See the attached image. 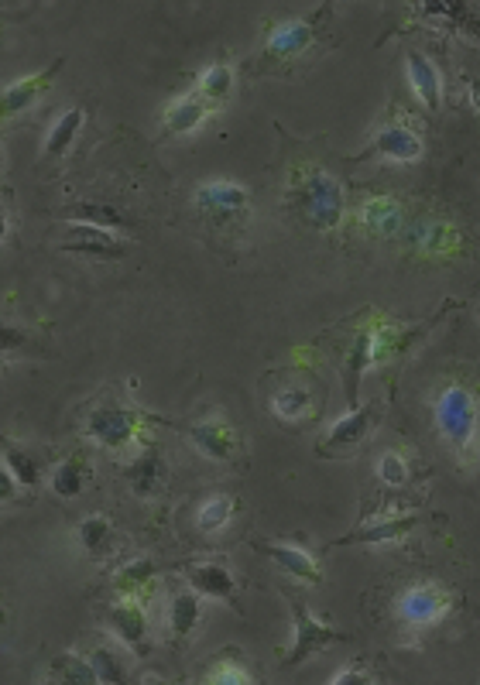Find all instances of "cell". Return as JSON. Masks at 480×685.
<instances>
[{
	"label": "cell",
	"instance_id": "1",
	"mask_svg": "<svg viewBox=\"0 0 480 685\" xmlns=\"http://www.w3.org/2000/svg\"><path fill=\"white\" fill-rule=\"evenodd\" d=\"M295 206L309 227L333 230L343 220V189L323 168H306L295 182Z\"/></svg>",
	"mask_w": 480,
	"mask_h": 685
},
{
	"label": "cell",
	"instance_id": "2",
	"mask_svg": "<svg viewBox=\"0 0 480 685\" xmlns=\"http://www.w3.org/2000/svg\"><path fill=\"white\" fill-rule=\"evenodd\" d=\"M326 18H330V7H319V11L309 14V18L278 24V28L271 31L268 48H264L261 62H264V66H275V69L292 66L299 55H306L309 48H316V42L323 38Z\"/></svg>",
	"mask_w": 480,
	"mask_h": 685
},
{
	"label": "cell",
	"instance_id": "3",
	"mask_svg": "<svg viewBox=\"0 0 480 685\" xmlns=\"http://www.w3.org/2000/svg\"><path fill=\"white\" fill-rule=\"evenodd\" d=\"M436 425L443 439L456 449H467L477 432V405L470 391L463 388H446L436 398Z\"/></svg>",
	"mask_w": 480,
	"mask_h": 685
},
{
	"label": "cell",
	"instance_id": "4",
	"mask_svg": "<svg viewBox=\"0 0 480 685\" xmlns=\"http://www.w3.org/2000/svg\"><path fill=\"white\" fill-rule=\"evenodd\" d=\"M381 405H367V408H354L347 418H340L336 425H330V432L319 439V456L326 459H340V456H354L364 439L378 429L381 422Z\"/></svg>",
	"mask_w": 480,
	"mask_h": 685
},
{
	"label": "cell",
	"instance_id": "5",
	"mask_svg": "<svg viewBox=\"0 0 480 685\" xmlns=\"http://www.w3.org/2000/svg\"><path fill=\"white\" fill-rule=\"evenodd\" d=\"M453 607V596L446 586L439 583H415L408 586V590L398 596L395 603V614L402 624H412V627H429L436 624V620L446 617V610Z\"/></svg>",
	"mask_w": 480,
	"mask_h": 685
},
{
	"label": "cell",
	"instance_id": "6",
	"mask_svg": "<svg viewBox=\"0 0 480 685\" xmlns=\"http://www.w3.org/2000/svg\"><path fill=\"white\" fill-rule=\"evenodd\" d=\"M292 610H295V648L285 655L288 665H302L306 658L316 655V651H326L330 644L347 641L343 631H333V627H326L323 620L312 617L309 607L299 600V596H292Z\"/></svg>",
	"mask_w": 480,
	"mask_h": 685
},
{
	"label": "cell",
	"instance_id": "7",
	"mask_svg": "<svg viewBox=\"0 0 480 685\" xmlns=\"http://www.w3.org/2000/svg\"><path fill=\"white\" fill-rule=\"evenodd\" d=\"M86 432H90L103 449H124L127 442L134 439V432H138V418H134L124 405H117V401H103V405H96L90 411Z\"/></svg>",
	"mask_w": 480,
	"mask_h": 685
},
{
	"label": "cell",
	"instance_id": "8",
	"mask_svg": "<svg viewBox=\"0 0 480 685\" xmlns=\"http://www.w3.org/2000/svg\"><path fill=\"white\" fill-rule=\"evenodd\" d=\"M247 203H251V196L237 182H206L196 192V206L213 220H234V216L244 213Z\"/></svg>",
	"mask_w": 480,
	"mask_h": 685
},
{
	"label": "cell",
	"instance_id": "9",
	"mask_svg": "<svg viewBox=\"0 0 480 685\" xmlns=\"http://www.w3.org/2000/svg\"><path fill=\"white\" fill-rule=\"evenodd\" d=\"M69 237L62 240L66 254H83V257H120L124 244L114 237V230L93 227V223H72L66 230Z\"/></svg>",
	"mask_w": 480,
	"mask_h": 685
},
{
	"label": "cell",
	"instance_id": "10",
	"mask_svg": "<svg viewBox=\"0 0 480 685\" xmlns=\"http://www.w3.org/2000/svg\"><path fill=\"white\" fill-rule=\"evenodd\" d=\"M422 525L419 514H395V518L374 521V525L354 531V535H343L336 545H388V542H402Z\"/></svg>",
	"mask_w": 480,
	"mask_h": 685
},
{
	"label": "cell",
	"instance_id": "11",
	"mask_svg": "<svg viewBox=\"0 0 480 685\" xmlns=\"http://www.w3.org/2000/svg\"><path fill=\"white\" fill-rule=\"evenodd\" d=\"M107 620L114 627V634L134 655H148V620H144L138 603H117V607L107 610Z\"/></svg>",
	"mask_w": 480,
	"mask_h": 685
},
{
	"label": "cell",
	"instance_id": "12",
	"mask_svg": "<svg viewBox=\"0 0 480 685\" xmlns=\"http://www.w3.org/2000/svg\"><path fill=\"white\" fill-rule=\"evenodd\" d=\"M367 151H374V155H381V158H391V161H419L426 148H422V137L415 134L412 127L395 124V127H384Z\"/></svg>",
	"mask_w": 480,
	"mask_h": 685
},
{
	"label": "cell",
	"instance_id": "13",
	"mask_svg": "<svg viewBox=\"0 0 480 685\" xmlns=\"http://www.w3.org/2000/svg\"><path fill=\"white\" fill-rule=\"evenodd\" d=\"M316 408H319L316 391L306 388V384H299V381L285 384V388L275 391V398H271V411H275V418L278 422H288V425L306 422Z\"/></svg>",
	"mask_w": 480,
	"mask_h": 685
},
{
	"label": "cell",
	"instance_id": "14",
	"mask_svg": "<svg viewBox=\"0 0 480 685\" xmlns=\"http://www.w3.org/2000/svg\"><path fill=\"white\" fill-rule=\"evenodd\" d=\"M189 439L196 442L199 453H206L210 459H220V463H230L237 456V435L230 429H223L220 422H196L189 425Z\"/></svg>",
	"mask_w": 480,
	"mask_h": 685
},
{
	"label": "cell",
	"instance_id": "15",
	"mask_svg": "<svg viewBox=\"0 0 480 685\" xmlns=\"http://www.w3.org/2000/svg\"><path fill=\"white\" fill-rule=\"evenodd\" d=\"M186 579H189L192 590H196L199 596H213V600H227V603L237 600V579L230 576L223 566H216V562H206V566H189Z\"/></svg>",
	"mask_w": 480,
	"mask_h": 685
},
{
	"label": "cell",
	"instance_id": "16",
	"mask_svg": "<svg viewBox=\"0 0 480 685\" xmlns=\"http://www.w3.org/2000/svg\"><path fill=\"white\" fill-rule=\"evenodd\" d=\"M258 548L278 569H285L288 576H299V579H306V583H319V579H323V572H319V566L312 562V555L302 552V548L278 545V542H258Z\"/></svg>",
	"mask_w": 480,
	"mask_h": 685
},
{
	"label": "cell",
	"instance_id": "17",
	"mask_svg": "<svg viewBox=\"0 0 480 685\" xmlns=\"http://www.w3.org/2000/svg\"><path fill=\"white\" fill-rule=\"evenodd\" d=\"M374 353H378V333H371V329H364V333L357 336L354 346H350L347 353V401L357 408V388H360V374H364L367 367H371Z\"/></svg>",
	"mask_w": 480,
	"mask_h": 685
},
{
	"label": "cell",
	"instance_id": "18",
	"mask_svg": "<svg viewBox=\"0 0 480 685\" xmlns=\"http://www.w3.org/2000/svg\"><path fill=\"white\" fill-rule=\"evenodd\" d=\"M408 79H412L419 100L426 103L429 110L439 107V72L432 69V62L422 52H408Z\"/></svg>",
	"mask_w": 480,
	"mask_h": 685
},
{
	"label": "cell",
	"instance_id": "19",
	"mask_svg": "<svg viewBox=\"0 0 480 685\" xmlns=\"http://www.w3.org/2000/svg\"><path fill=\"white\" fill-rule=\"evenodd\" d=\"M62 62H55L52 69H45L42 76H31V79H24V83H14V86H7L4 90V117H11V114H21L24 107H28L35 96H42V90L48 83H52V76L59 72Z\"/></svg>",
	"mask_w": 480,
	"mask_h": 685
},
{
	"label": "cell",
	"instance_id": "20",
	"mask_svg": "<svg viewBox=\"0 0 480 685\" xmlns=\"http://www.w3.org/2000/svg\"><path fill=\"white\" fill-rule=\"evenodd\" d=\"M83 120H86V114L79 107L66 110V114L55 120L52 131H48V141H45V155L48 158L66 155V151L72 148V141H76V134L83 131Z\"/></svg>",
	"mask_w": 480,
	"mask_h": 685
},
{
	"label": "cell",
	"instance_id": "21",
	"mask_svg": "<svg viewBox=\"0 0 480 685\" xmlns=\"http://www.w3.org/2000/svg\"><path fill=\"white\" fill-rule=\"evenodd\" d=\"M360 220H364V227L371 233L388 237V233L402 230V206H398L395 199H371V203L364 206V213H360Z\"/></svg>",
	"mask_w": 480,
	"mask_h": 685
},
{
	"label": "cell",
	"instance_id": "22",
	"mask_svg": "<svg viewBox=\"0 0 480 685\" xmlns=\"http://www.w3.org/2000/svg\"><path fill=\"white\" fill-rule=\"evenodd\" d=\"M69 216H72V220H79V223H93V227H103V230H120V227H127V223H131V220H127L124 209L100 206V203H72Z\"/></svg>",
	"mask_w": 480,
	"mask_h": 685
},
{
	"label": "cell",
	"instance_id": "23",
	"mask_svg": "<svg viewBox=\"0 0 480 685\" xmlns=\"http://www.w3.org/2000/svg\"><path fill=\"white\" fill-rule=\"evenodd\" d=\"M203 117H206V100H203V96H186V100H179V103H172V107H168L165 127L172 134H186L196 124H203Z\"/></svg>",
	"mask_w": 480,
	"mask_h": 685
},
{
	"label": "cell",
	"instance_id": "24",
	"mask_svg": "<svg viewBox=\"0 0 480 685\" xmlns=\"http://www.w3.org/2000/svg\"><path fill=\"white\" fill-rule=\"evenodd\" d=\"M127 480H131V487L138 490L141 497L151 494V490L158 487V480H162V456H158L155 449L141 453L131 466H127Z\"/></svg>",
	"mask_w": 480,
	"mask_h": 685
},
{
	"label": "cell",
	"instance_id": "25",
	"mask_svg": "<svg viewBox=\"0 0 480 685\" xmlns=\"http://www.w3.org/2000/svg\"><path fill=\"white\" fill-rule=\"evenodd\" d=\"M168 624H172L175 638H189L192 627L199 624V596L196 593H179L168 603Z\"/></svg>",
	"mask_w": 480,
	"mask_h": 685
},
{
	"label": "cell",
	"instance_id": "26",
	"mask_svg": "<svg viewBox=\"0 0 480 685\" xmlns=\"http://www.w3.org/2000/svg\"><path fill=\"white\" fill-rule=\"evenodd\" d=\"M48 672H52V679L72 682V685H93V682H100V675H96L93 662H83L79 655H62V658H55Z\"/></svg>",
	"mask_w": 480,
	"mask_h": 685
},
{
	"label": "cell",
	"instance_id": "27",
	"mask_svg": "<svg viewBox=\"0 0 480 685\" xmlns=\"http://www.w3.org/2000/svg\"><path fill=\"white\" fill-rule=\"evenodd\" d=\"M415 244L426 254H450L456 247V230L450 223H426V227L415 230Z\"/></svg>",
	"mask_w": 480,
	"mask_h": 685
},
{
	"label": "cell",
	"instance_id": "28",
	"mask_svg": "<svg viewBox=\"0 0 480 685\" xmlns=\"http://www.w3.org/2000/svg\"><path fill=\"white\" fill-rule=\"evenodd\" d=\"M4 470H11V477L24 483V487H31L38 477H42V459L24 453V449H4Z\"/></svg>",
	"mask_w": 480,
	"mask_h": 685
},
{
	"label": "cell",
	"instance_id": "29",
	"mask_svg": "<svg viewBox=\"0 0 480 685\" xmlns=\"http://www.w3.org/2000/svg\"><path fill=\"white\" fill-rule=\"evenodd\" d=\"M230 518H234V501L230 497H210V501L203 504V511H199V531H206V535H213V531H223L230 525Z\"/></svg>",
	"mask_w": 480,
	"mask_h": 685
},
{
	"label": "cell",
	"instance_id": "30",
	"mask_svg": "<svg viewBox=\"0 0 480 685\" xmlns=\"http://www.w3.org/2000/svg\"><path fill=\"white\" fill-rule=\"evenodd\" d=\"M234 93V69L227 66H210L203 72V79H199V96H206V100H227V96Z\"/></svg>",
	"mask_w": 480,
	"mask_h": 685
},
{
	"label": "cell",
	"instance_id": "31",
	"mask_svg": "<svg viewBox=\"0 0 480 685\" xmlns=\"http://www.w3.org/2000/svg\"><path fill=\"white\" fill-rule=\"evenodd\" d=\"M83 480H86V470L79 459H69V463H62L59 470L52 473V490L59 497H79L83 494Z\"/></svg>",
	"mask_w": 480,
	"mask_h": 685
},
{
	"label": "cell",
	"instance_id": "32",
	"mask_svg": "<svg viewBox=\"0 0 480 685\" xmlns=\"http://www.w3.org/2000/svg\"><path fill=\"white\" fill-rule=\"evenodd\" d=\"M79 542H83V548H90V552H103L110 542V521L86 518L83 525H79Z\"/></svg>",
	"mask_w": 480,
	"mask_h": 685
},
{
	"label": "cell",
	"instance_id": "33",
	"mask_svg": "<svg viewBox=\"0 0 480 685\" xmlns=\"http://www.w3.org/2000/svg\"><path fill=\"white\" fill-rule=\"evenodd\" d=\"M90 662L96 668V675H100V682H107V685H120V682H124V665H120V658L114 655V651H107V648L93 651Z\"/></svg>",
	"mask_w": 480,
	"mask_h": 685
},
{
	"label": "cell",
	"instance_id": "34",
	"mask_svg": "<svg viewBox=\"0 0 480 685\" xmlns=\"http://www.w3.org/2000/svg\"><path fill=\"white\" fill-rule=\"evenodd\" d=\"M378 480H384L388 487H402V483L408 480V466L402 463V456L384 453L381 463H378Z\"/></svg>",
	"mask_w": 480,
	"mask_h": 685
},
{
	"label": "cell",
	"instance_id": "35",
	"mask_svg": "<svg viewBox=\"0 0 480 685\" xmlns=\"http://www.w3.org/2000/svg\"><path fill=\"white\" fill-rule=\"evenodd\" d=\"M155 572H158L155 562H148V559L134 562V566H127L124 572H120V590H141Z\"/></svg>",
	"mask_w": 480,
	"mask_h": 685
},
{
	"label": "cell",
	"instance_id": "36",
	"mask_svg": "<svg viewBox=\"0 0 480 685\" xmlns=\"http://www.w3.org/2000/svg\"><path fill=\"white\" fill-rule=\"evenodd\" d=\"M330 682L333 685H371L374 675L371 672H360V665H347V668H340V675H333Z\"/></svg>",
	"mask_w": 480,
	"mask_h": 685
},
{
	"label": "cell",
	"instance_id": "37",
	"mask_svg": "<svg viewBox=\"0 0 480 685\" xmlns=\"http://www.w3.org/2000/svg\"><path fill=\"white\" fill-rule=\"evenodd\" d=\"M216 672H220V675H206V682H237V685H247V682H251V675H244V668H216Z\"/></svg>",
	"mask_w": 480,
	"mask_h": 685
},
{
	"label": "cell",
	"instance_id": "38",
	"mask_svg": "<svg viewBox=\"0 0 480 685\" xmlns=\"http://www.w3.org/2000/svg\"><path fill=\"white\" fill-rule=\"evenodd\" d=\"M11 490H14L11 470H4V473H0V497H4V501H11Z\"/></svg>",
	"mask_w": 480,
	"mask_h": 685
}]
</instances>
